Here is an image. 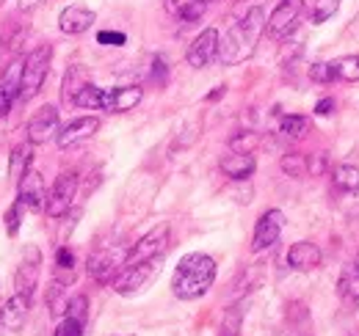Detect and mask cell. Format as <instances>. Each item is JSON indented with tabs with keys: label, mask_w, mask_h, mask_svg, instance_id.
Here are the masks:
<instances>
[{
	"label": "cell",
	"mask_w": 359,
	"mask_h": 336,
	"mask_svg": "<svg viewBox=\"0 0 359 336\" xmlns=\"http://www.w3.org/2000/svg\"><path fill=\"white\" fill-rule=\"evenodd\" d=\"M125 256H128V251H122V248H100V251H94L89 256L86 270H89V276L97 284H111L122 273Z\"/></svg>",
	"instance_id": "cell-7"
},
{
	"label": "cell",
	"mask_w": 359,
	"mask_h": 336,
	"mask_svg": "<svg viewBox=\"0 0 359 336\" xmlns=\"http://www.w3.org/2000/svg\"><path fill=\"white\" fill-rule=\"evenodd\" d=\"M332 69H334V80L357 83L359 80V55H343V58L332 61Z\"/></svg>",
	"instance_id": "cell-24"
},
{
	"label": "cell",
	"mask_w": 359,
	"mask_h": 336,
	"mask_svg": "<svg viewBox=\"0 0 359 336\" xmlns=\"http://www.w3.org/2000/svg\"><path fill=\"white\" fill-rule=\"evenodd\" d=\"M282 229H285V215L282 210H269L260 215V220H257V226H255V234H252V251H269L271 246L279 240V234H282Z\"/></svg>",
	"instance_id": "cell-10"
},
{
	"label": "cell",
	"mask_w": 359,
	"mask_h": 336,
	"mask_svg": "<svg viewBox=\"0 0 359 336\" xmlns=\"http://www.w3.org/2000/svg\"><path fill=\"white\" fill-rule=\"evenodd\" d=\"M55 262H58V267H61V270H69V267L75 265V253L69 251V248H58Z\"/></svg>",
	"instance_id": "cell-38"
},
{
	"label": "cell",
	"mask_w": 359,
	"mask_h": 336,
	"mask_svg": "<svg viewBox=\"0 0 359 336\" xmlns=\"http://www.w3.org/2000/svg\"><path fill=\"white\" fill-rule=\"evenodd\" d=\"M144 91L138 85H119V88H105V105L102 111H111V113H128L133 111L135 105L141 102Z\"/></svg>",
	"instance_id": "cell-17"
},
{
	"label": "cell",
	"mask_w": 359,
	"mask_h": 336,
	"mask_svg": "<svg viewBox=\"0 0 359 336\" xmlns=\"http://www.w3.org/2000/svg\"><path fill=\"white\" fill-rule=\"evenodd\" d=\"M310 78L315 83H334V69H332V61H320L310 66Z\"/></svg>",
	"instance_id": "cell-33"
},
{
	"label": "cell",
	"mask_w": 359,
	"mask_h": 336,
	"mask_svg": "<svg viewBox=\"0 0 359 336\" xmlns=\"http://www.w3.org/2000/svg\"><path fill=\"white\" fill-rule=\"evenodd\" d=\"M50 61H53V44H39L25 55L22 75H20V94H17L20 99H31L42 91L47 72H50Z\"/></svg>",
	"instance_id": "cell-3"
},
{
	"label": "cell",
	"mask_w": 359,
	"mask_h": 336,
	"mask_svg": "<svg viewBox=\"0 0 359 336\" xmlns=\"http://www.w3.org/2000/svg\"><path fill=\"white\" fill-rule=\"evenodd\" d=\"M97 130H100V119L97 116H81V119L69 122L67 127H61L55 141H58L61 149H72V146H81L89 138H94Z\"/></svg>",
	"instance_id": "cell-14"
},
{
	"label": "cell",
	"mask_w": 359,
	"mask_h": 336,
	"mask_svg": "<svg viewBox=\"0 0 359 336\" xmlns=\"http://www.w3.org/2000/svg\"><path fill=\"white\" fill-rule=\"evenodd\" d=\"M332 111H334V99H329V97H326V99H320V102L315 105V113H318V116H329Z\"/></svg>",
	"instance_id": "cell-39"
},
{
	"label": "cell",
	"mask_w": 359,
	"mask_h": 336,
	"mask_svg": "<svg viewBox=\"0 0 359 336\" xmlns=\"http://www.w3.org/2000/svg\"><path fill=\"white\" fill-rule=\"evenodd\" d=\"M202 3H210V0H202Z\"/></svg>",
	"instance_id": "cell-44"
},
{
	"label": "cell",
	"mask_w": 359,
	"mask_h": 336,
	"mask_svg": "<svg viewBox=\"0 0 359 336\" xmlns=\"http://www.w3.org/2000/svg\"><path fill=\"white\" fill-rule=\"evenodd\" d=\"M282 171L287 176H304V174H310V160H307V155H299V152L285 155L282 158Z\"/></svg>",
	"instance_id": "cell-28"
},
{
	"label": "cell",
	"mask_w": 359,
	"mask_h": 336,
	"mask_svg": "<svg viewBox=\"0 0 359 336\" xmlns=\"http://www.w3.org/2000/svg\"><path fill=\"white\" fill-rule=\"evenodd\" d=\"M307 130H310V122L304 116H296V113H287L279 122V132H285L287 138H304Z\"/></svg>",
	"instance_id": "cell-26"
},
{
	"label": "cell",
	"mask_w": 359,
	"mask_h": 336,
	"mask_svg": "<svg viewBox=\"0 0 359 336\" xmlns=\"http://www.w3.org/2000/svg\"><path fill=\"white\" fill-rule=\"evenodd\" d=\"M11 105H14V94H11L6 85H0V119L11 111Z\"/></svg>",
	"instance_id": "cell-37"
},
{
	"label": "cell",
	"mask_w": 359,
	"mask_h": 336,
	"mask_svg": "<svg viewBox=\"0 0 359 336\" xmlns=\"http://www.w3.org/2000/svg\"><path fill=\"white\" fill-rule=\"evenodd\" d=\"M354 267H357V270H359V256H357V265H354Z\"/></svg>",
	"instance_id": "cell-42"
},
{
	"label": "cell",
	"mask_w": 359,
	"mask_h": 336,
	"mask_svg": "<svg viewBox=\"0 0 359 336\" xmlns=\"http://www.w3.org/2000/svg\"><path fill=\"white\" fill-rule=\"evenodd\" d=\"M97 42L108 44V47H122V44L128 42V36L119 34V31H100V34H97Z\"/></svg>",
	"instance_id": "cell-35"
},
{
	"label": "cell",
	"mask_w": 359,
	"mask_h": 336,
	"mask_svg": "<svg viewBox=\"0 0 359 336\" xmlns=\"http://www.w3.org/2000/svg\"><path fill=\"white\" fill-rule=\"evenodd\" d=\"M266 11L263 6H252L246 11V17L232 25L226 31V36L219 42V61L224 66H235V64H243L255 55L257 50V42H260V34L266 31Z\"/></svg>",
	"instance_id": "cell-1"
},
{
	"label": "cell",
	"mask_w": 359,
	"mask_h": 336,
	"mask_svg": "<svg viewBox=\"0 0 359 336\" xmlns=\"http://www.w3.org/2000/svg\"><path fill=\"white\" fill-rule=\"evenodd\" d=\"M75 193H78V174L75 171H64L55 185L50 188L45 202V212L50 218H64L69 207L75 204Z\"/></svg>",
	"instance_id": "cell-6"
},
{
	"label": "cell",
	"mask_w": 359,
	"mask_h": 336,
	"mask_svg": "<svg viewBox=\"0 0 359 336\" xmlns=\"http://www.w3.org/2000/svg\"><path fill=\"white\" fill-rule=\"evenodd\" d=\"M39 267H42V253H39V248H25L22 262H20V267H17V276H14L17 293L34 298L36 284H39Z\"/></svg>",
	"instance_id": "cell-12"
},
{
	"label": "cell",
	"mask_w": 359,
	"mask_h": 336,
	"mask_svg": "<svg viewBox=\"0 0 359 336\" xmlns=\"http://www.w3.org/2000/svg\"><path fill=\"white\" fill-rule=\"evenodd\" d=\"M17 202L25 207V210H42L47 202V190H45V179L39 171H28L20 182H17Z\"/></svg>",
	"instance_id": "cell-13"
},
{
	"label": "cell",
	"mask_w": 359,
	"mask_h": 336,
	"mask_svg": "<svg viewBox=\"0 0 359 336\" xmlns=\"http://www.w3.org/2000/svg\"><path fill=\"white\" fill-rule=\"evenodd\" d=\"M219 168L229 179H249L255 174V168H257V160L252 158V152H229V155L222 158Z\"/></svg>",
	"instance_id": "cell-18"
},
{
	"label": "cell",
	"mask_w": 359,
	"mask_h": 336,
	"mask_svg": "<svg viewBox=\"0 0 359 336\" xmlns=\"http://www.w3.org/2000/svg\"><path fill=\"white\" fill-rule=\"evenodd\" d=\"M332 182H334V188H337L340 193H357L359 190V168L348 166V163L337 166L334 168V174H332Z\"/></svg>",
	"instance_id": "cell-22"
},
{
	"label": "cell",
	"mask_w": 359,
	"mask_h": 336,
	"mask_svg": "<svg viewBox=\"0 0 359 336\" xmlns=\"http://www.w3.org/2000/svg\"><path fill=\"white\" fill-rule=\"evenodd\" d=\"M31 300H34V298H28V295H22V293H14L3 306H0V323H3L11 334L25 326V317H28V312H31Z\"/></svg>",
	"instance_id": "cell-16"
},
{
	"label": "cell",
	"mask_w": 359,
	"mask_h": 336,
	"mask_svg": "<svg viewBox=\"0 0 359 336\" xmlns=\"http://www.w3.org/2000/svg\"><path fill=\"white\" fill-rule=\"evenodd\" d=\"M161 262H163V256H155V259H147V262H138V265H125L122 273L114 279V290L119 295L141 293L161 273Z\"/></svg>",
	"instance_id": "cell-4"
},
{
	"label": "cell",
	"mask_w": 359,
	"mask_h": 336,
	"mask_svg": "<svg viewBox=\"0 0 359 336\" xmlns=\"http://www.w3.org/2000/svg\"><path fill=\"white\" fill-rule=\"evenodd\" d=\"M0 336H11V331H8V328H6L3 323H0Z\"/></svg>",
	"instance_id": "cell-41"
},
{
	"label": "cell",
	"mask_w": 359,
	"mask_h": 336,
	"mask_svg": "<svg viewBox=\"0 0 359 336\" xmlns=\"http://www.w3.org/2000/svg\"><path fill=\"white\" fill-rule=\"evenodd\" d=\"M241 323H243V309L241 306L226 309L224 320H222V328H219V336H241Z\"/></svg>",
	"instance_id": "cell-29"
},
{
	"label": "cell",
	"mask_w": 359,
	"mask_h": 336,
	"mask_svg": "<svg viewBox=\"0 0 359 336\" xmlns=\"http://www.w3.org/2000/svg\"><path fill=\"white\" fill-rule=\"evenodd\" d=\"M163 6L180 22H196L208 8V3H202V0H163Z\"/></svg>",
	"instance_id": "cell-20"
},
{
	"label": "cell",
	"mask_w": 359,
	"mask_h": 336,
	"mask_svg": "<svg viewBox=\"0 0 359 336\" xmlns=\"http://www.w3.org/2000/svg\"><path fill=\"white\" fill-rule=\"evenodd\" d=\"M83 328H86V317H78V314L64 312V317L55 326L53 336H83Z\"/></svg>",
	"instance_id": "cell-25"
},
{
	"label": "cell",
	"mask_w": 359,
	"mask_h": 336,
	"mask_svg": "<svg viewBox=\"0 0 359 336\" xmlns=\"http://www.w3.org/2000/svg\"><path fill=\"white\" fill-rule=\"evenodd\" d=\"M302 17H304V0H282L269 17L266 31L273 42H282L302 25Z\"/></svg>",
	"instance_id": "cell-5"
},
{
	"label": "cell",
	"mask_w": 359,
	"mask_h": 336,
	"mask_svg": "<svg viewBox=\"0 0 359 336\" xmlns=\"http://www.w3.org/2000/svg\"><path fill=\"white\" fill-rule=\"evenodd\" d=\"M340 295L348 300H359V270L357 267H346L340 276Z\"/></svg>",
	"instance_id": "cell-30"
},
{
	"label": "cell",
	"mask_w": 359,
	"mask_h": 336,
	"mask_svg": "<svg viewBox=\"0 0 359 336\" xmlns=\"http://www.w3.org/2000/svg\"><path fill=\"white\" fill-rule=\"evenodd\" d=\"M169 246V226L161 223L155 226L152 232H147L133 248L125 256V265H138V262H147V259H155V256H163Z\"/></svg>",
	"instance_id": "cell-8"
},
{
	"label": "cell",
	"mask_w": 359,
	"mask_h": 336,
	"mask_svg": "<svg viewBox=\"0 0 359 336\" xmlns=\"http://www.w3.org/2000/svg\"><path fill=\"white\" fill-rule=\"evenodd\" d=\"M337 8H340V0H313V11H310V17H313L315 25H320V22H326L329 17H334Z\"/></svg>",
	"instance_id": "cell-31"
},
{
	"label": "cell",
	"mask_w": 359,
	"mask_h": 336,
	"mask_svg": "<svg viewBox=\"0 0 359 336\" xmlns=\"http://www.w3.org/2000/svg\"><path fill=\"white\" fill-rule=\"evenodd\" d=\"M86 83H89V80H86V72H83L81 66H72V69L67 72V78H64V99L72 102L75 94H78Z\"/></svg>",
	"instance_id": "cell-27"
},
{
	"label": "cell",
	"mask_w": 359,
	"mask_h": 336,
	"mask_svg": "<svg viewBox=\"0 0 359 336\" xmlns=\"http://www.w3.org/2000/svg\"><path fill=\"white\" fill-rule=\"evenodd\" d=\"M22 212H25V207H22L20 202H14V204L8 207V212H6V232H8V234H17V232H20Z\"/></svg>",
	"instance_id": "cell-34"
},
{
	"label": "cell",
	"mask_w": 359,
	"mask_h": 336,
	"mask_svg": "<svg viewBox=\"0 0 359 336\" xmlns=\"http://www.w3.org/2000/svg\"><path fill=\"white\" fill-rule=\"evenodd\" d=\"M152 80L155 83H166V61L161 55L152 61Z\"/></svg>",
	"instance_id": "cell-36"
},
{
	"label": "cell",
	"mask_w": 359,
	"mask_h": 336,
	"mask_svg": "<svg viewBox=\"0 0 359 336\" xmlns=\"http://www.w3.org/2000/svg\"><path fill=\"white\" fill-rule=\"evenodd\" d=\"M257 144H260L257 132H238V135H232V141H229L232 152H252Z\"/></svg>",
	"instance_id": "cell-32"
},
{
	"label": "cell",
	"mask_w": 359,
	"mask_h": 336,
	"mask_svg": "<svg viewBox=\"0 0 359 336\" xmlns=\"http://www.w3.org/2000/svg\"><path fill=\"white\" fill-rule=\"evenodd\" d=\"M58 130H61L58 108H55V105H45V108H39V111L31 116V122H28V144L42 146L47 141L58 138Z\"/></svg>",
	"instance_id": "cell-9"
},
{
	"label": "cell",
	"mask_w": 359,
	"mask_h": 336,
	"mask_svg": "<svg viewBox=\"0 0 359 336\" xmlns=\"http://www.w3.org/2000/svg\"><path fill=\"white\" fill-rule=\"evenodd\" d=\"M94 20H97V14L86 8V6H67L61 14H58V28H61V34H67V36H78V34H86L91 25H94Z\"/></svg>",
	"instance_id": "cell-15"
},
{
	"label": "cell",
	"mask_w": 359,
	"mask_h": 336,
	"mask_svg": "<svg viewBox=\"0 0 359 336\" xmlns=\"http://www.w3.org/2000/svg\"><path fill=\"white\" fill-rule=\"evenodd\" d=\"M0 55H3V42H0Z\"/></svg>",
	"instance_id": "cell-43"
},
{
	"label": "cell",
	"mask_w": 359,
	"mask_h": 336,
	"mask_svg": "<svg viewBox=\"0 0 359 336\" xmlns=\"http://www.w3.org/2000/svg\"><path fill=\"white\" fill-rule=\"evenodd\" d=\"M216 281V259L208 253H185L175 267L172 293L180 300H196Z\"/></svg>",
	"instance_id": "cell-2"
},
{
	"label": "cell",
	"mask_w": 359,
	"mask_h": 336,
	"mask_svg": "<svg viewBox=\"0 0 359 336\" xmlns=\"http://www.w3.org/2000/svg\"><path fill=\"white\" fill-rule=\"evenodd\" d=\"M287 265H290L293 270H302V273L315 270V267L320 265V248H318L315 243H307V240L293 243V246L287 248Z\"/></svg>",
	"instance_id": "cell-19"
},
{
	"label": "cell",
	"mask_w": 359,
	"mask_h": 336,
	"mask_svg": "<svg viewBox=\"0 0 359 336\" xmlns=\"http://www.w3.org/2000/svg\"><path fill=\"white\" fill-rule=\"evenodd\" d=\"M31 168H34V144H20V146L11 152L8 174H11L14 182H20Z\"/></svg>",
	"instance_id": "cell-21"
},
{
	"label": "cell",
	"mask_w": 359,
	"mask_h": 336,
	"mask_svg": "<svg viewBox=\"0 0 359 336\" xmlns=\"http://www.w3.org/2000/svg\"><path fill=\"white\" fill-rule=\"evenodd\" d=\"M72 105L86 108V111H102V105H105V88H97V85L86 83L78 94H75Z\"/></svg>",
	"instance_id": "cell-23"
},
{
	"label": "cell",
	"mask_w": 359,
	"mask_h": 336,
	"mask_svg": "<svg viewBox=\"0 0 359 336\" xmlns=\"http://www.w3.org/2000/svg\"><path fill=\"white\" fill-rule=\"evenodd\" d=\"M36 3H39V0H20V8H22V11H28V8H34Z\"/></svg>",
	"instance_id": "cell-40"
},
{
	"label": "cell",
	"mask_w": 359,
	"mask_h": 336,
	"mask_svg": "<svg viewBox=\"0 0 359 336\" xmlns=\"http://www.w3.org/2000/svg\"><path fill=\"white\" fill-rule=\"evenodd\" d=\"M219 42H222L219 31H216V28H205V31L191 42L188 52H185L188 64H191L194 69H205L213 58H219Z\"/></svg>",
	"instance_id": "cell-11"
}]
</instances>
